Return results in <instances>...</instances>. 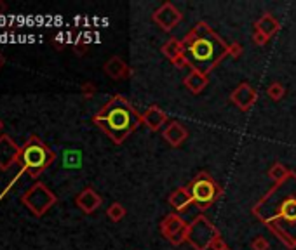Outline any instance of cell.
I'll use <instances>...</instances> for the list:
<instances>
[{"label":"cell","instance_id":"cell-1","mask_svg":"<svg viewBox=\"0 0 296 250\" xmlns=\"http://www.w3.org/2000/svg\"><path fill=\"white\" fill-rule=\"evenodd\" d=\"M253 214L287 248L296 247V174L275 186L253 207Z\"/></svg>","mask_w":296,"mask_h":250},{"label":"cell","instance_id":"cell-2","mask_svg":"<svg viewBox=\"0 0 296 250\" xmlns=\"http://www.w3.org/2000/svg\"><path fill=\"white\" fill-rule=\"evenodd\" d=\"M183 52L192 70L207 75L225 56H229V45L206 23H197L185 37Z\"/></svg>","mask_w":296,"mask_h":250},{"label":"cell","instance_id":"cell-3","mask_svg":"<svg viewBox=\"0 0 296 250\" xmlns=\"http://www.w3.org/2000/svg\"><path fill=\"white\" fill-rule=\"evenodd\" d=\"M93 122L112 139L115 145H122L124 141L143 123L141 115L134 109L129 101L120 94H115L96 115Z\"/></svg>","mask_w":296,"mask_h":250},{"label":"cell","instance_id":"cell-4","mask_svg":"<svg viewBox=\"0 0 296 250\" xmlns=\"http://www.w3.org/2000/svg\"><path fill=\"white\" fill-rule=\"evenodd\" d=\"M54 160H56L54 151L45 145L39 136H30L25 145L21 146L20 160H18V164L21 165V170H20V174L14 177V181H16L23 172H28L30 177L37 179Z\"/></svg>","mask_w":296,"mask_h":250},{"label":"cell","instance_id":"cell-5","mask_svg":"<svg viewBox=\"0 0 296 250\" xmlns=\"http://www.w3.org/2000/svg\"><path fill=\"white\" fill-rule=\"evenodd\" d=\"M187 189L192 196V203L195 207H199L200 210H207L223 193L221 186H219L214 181V177L209 176L207 172L197 174L190 181Z\"/></svg>","mask_w":296,"mask_h":250},{"label":"cell","instance_id":"cell-6","mask_svg":"<svg viewBox=\"0 0 296 250\" xmlns=\"http://www.w3.org/2000/svg\"><path fill=\"white\" fill-rule=\"evenodd\" d=\"M21 202H23V205L28 208V210L32 212L33 215H37V217H42V215L49 210V208L56 205V202H58V196H56L54 193L51 191V189L45 186L44 183L37 181V183H33L32 186H30L25 191V195L21 196Z\"/></svg>","mask_w":296,"mask_h":250},{"label":"cell","instance_id":"cell-7","mask_svg":"<svg viewBox=\"0 0 296 250\" xmlns=\"http://www.w3.org/2000/svg\"><path fill=\"white\" fill-rule=\"evenodd\" d=\"M219 238V231L206 215H199L188 224L187 241L195 250H209L214 240Z\"/></svg>","mask_w":296,"mask_h":250},{"label":"cell","instance_id":"cell-8","mask_svg":"<svg viewBox=\"0 0 296 250\" xmlns=\"http://www.w3.org/2000/svg\"><path fill=\"white\" fill-rule=\"evenodd\" d=\"M161 231L173 245H180L187 241L188 224L178 214H169L161 222Z\"/></svg>","mask_w":296,"mask_h":250},{"label":"cell","instance_id":"cell-9","mask_svg":"<svg viewBox=\"0 0 296 250\" xmlns=\"http://www.w3.org/2000/svg\"><path fill=\"white\" fill-rule=\"evenodd\" d=\"M20 153L21 146H18L13 138H9L7 134H0V170H7L18 164Z\"/></svg>","mask_w":296,"mask_h":250},{"label":"cell","instance_id":"cell-10","mask_svg":"<svg viewBox=\"0 0 296 250\" xmlns=\"http://www.w3.org/2000/svg\"><path fill=\"white\" fill-rule=\"evenodd\" d=\"M180 21H181V13L171 2L162 4L154 13V23L161 26V30H164V32L173 30Z\"/></svg>","mask_w":296,"mask_h":250},{"label":"cell","instance_id":"cell-11","mask_svg":"<svg viewBox=\"0 0 296 250\" xmlns=\"http://www.w3.org/2000/svg\"><path fill=\"white\" fill-rule=\"evenodd\" d=\"M256 99H258L256 89H253L248 82H242L241 85L230 94V101H232L241 111H248V109L256 103Z\"/></svg>","mask_w":296,"mask_h":250},{"label":"cell","instance_id":"cell-12","mask_svg":"<svg viewBox=\"0 0 296 250\" xmlns=\"http://www.w3.org/2000/svg\"><path fill=\"white\" fill-rule=\"evenodd\" d=\"M75 203H77V207L81 208L84 214H93V212H96V208H100V205L103 203V198H101L93 188H86L77 195Z\"/></svg>","mask_w":296,"mask_h":250},{"label":"cell","instance_id":"cell-13","mask_svg":"<svg viewBox=\"0 0 296 250\" xmlns=\"http://www.w3.org/2000/svg\"><path fill=\"white\" fill-rule=\"evenodd\" d=\"M162 134H164V139L173 148L181 146L188 138V131L180 122H176V120H169V122L166 123V129Z\"/></svg>","mask_w":296,"mask_h":250},{"label":"cell","instance_id":"cell-14","mask_svg":"<svg viewBox=\"0 0 296 250\" xmlns=\"http://www.w3.org/2000/svg\"><path fill=\"white\" fill-rule=\"evenodd\" d=\"M141 120H143V123L150 129V131H159L162 125L168 123L169 118H168V115H166V111L161 108V106L154 104V106H150L145 113H143Z\"/></svg>","mask_w":296,"mask_h":250},{"label":"cell","instance_id":"cell-15","mask_svg":"<svg viewBox=\"0 0 296 250\" xmlns=\"http://www.w3.org/2000/svg\"><path fill=\"white\" fill-rule=\"evenodd\" d=\"M103 70L110 78H115V80H119V78H127L129 75H131L129 66L119 58V56L110 58L108 61L103 64Z\"/></svg>","mask_w":296,"mask_h":250},{"label":"cell","instance_id":"cell-16","mask_svg":"<svg viewBox=\"0 0 296 250\" xmlns=\"http://www.w3.org/2000/svg\"><path fill=\"white\" fill-rule=\"evenodd\" d=\"M169 205L174 208L176 212H183L192 205V196L188 193L187 186H181L178 189H174L169 195Z\"/></svg>","mask_w":296,"mask_h":250},{"label":"cell","instance_id":"cell-17","mask_svg":"<svg viewBox=\"0 0 296 250\" xmlns=\"http://www.w3.org/2000/svg\"><path fill=\"white\" fill-rule=\"evenodd\" d=\"M279 30V23H277V20L272 14H263V16L260 18L256 23H254V30L253 32H258L261 33V35H265L268 40H270V37L274 35V33Z\"/></svg>","mask_w":296,"mask_h":250},{"label":"cell","instance_id":"cell-18","mask_svg":"<svg viewBox=\"0 0 296 250\" xmlns=\"http://www.w3.org/2000/svg\"><path fill=\"white\" fill-rule=\"evenodd\" d=\"M183 83H185V87L190 90V92L199 94V92H202V90L206 89V85H207V75L200 73V71H197V70H192L190 73L185 77Z\"/></svg>","mask_w":296,"mask_h":250},{"label":"cell","instance_id":"cell-19","mask_svg":"<svg viewBox=\"0 0 296 250\" xmlns=\"http://www.w3.org/2000/svg\"><path fill=\"white\" fill-rule=\"evenodd\" d=\"M162 54H164L166 58L173 63L176 58H180V56L185 54L183 52V42H180L178 39H174V37H171V39L162 45Z\"/></svg>","mask_w":296,"mask_h":250},{"label":"cell","instance_id":"cell-20","mask_svg":"<svg viewBox=\"0 0 296 250\" xmlns=\"http://www.w3.org/2000/svg\"><path fill=\"white\" fill-rule=\"evenodd\" d=\"M289 174H291V170L287 169V167H284L282 164H274L272 169L268 170V176H270V179L275 181V183H280V181L287 179Z\"/></svg>","mask_w":296,"mask_h":250},{"label":"cell","instance_id":"cell-21","mask_svg":"<svg viewBox=\"0 0 296 250\" xmlns=\"http://www.w3.org/2000/svg\"><path fill=\"white\" fill-rule=\"evenodd\" d=\"M106 215H108L110 221L119 222V221H122V219L126 217V208H124L122 203L115 202V203H112V205L106 208Z\"/></svg>","mask_w":296,"mask_h":250},{"label":"cell","instance_id":"cell-22","mask_svg":"<svg viewBox=\"0 0 296 250\" xmlns=\"http://www.w3.org/2000/svg\"><path fill=\"white\" fill-rule=\"evenodd\" d=\"M267 94L272 101H280L284 96H286V89H284L279 82H272L270 85L267 87Z\"/></svg>","mask_w":296,"mask_h":250},{"label":"cell","instance_id":"cell-23","mask_svg":"<svg viewBox=\"0 0 296 250\" xmlns=\"http://www.w3.org/2000/svg\"><path fill=\"white\" fill-rule=\"evenodd\" d=\"M268 247H270V243H268V240L265 236H256L251 241L253 250H268Z\"/></svg>","mask_w":296,"mask_h":250},{"label":"cell","instance_id":"cell-24","mask_svg":"<svg viewBox=\"0 0 296 250\" xmlns=\"http://www.w3.org/2000/svg\"><path fill=\"white\" fill-rule=\"evenodd\" d=\"M94 92H96V87H94L91 82H86L84 85H82V96H84L86 99L93 97V96H94Z\"/></svg>","mask_w":296,"mask_h":250},{"label":"cell","instance_id":"cell-25","mask_svg":"<svg viewBox=\"0 0 296 250\" xmlns=\"http://www.w3.org/2000/svg\"><path fill=\"white\" fill-rule=\"evenodd\" d=\"M242 51H244V49H242V45H241V44H232V45H229V56H232V58H235V59H237L239 56L242 54Z\"/></svg>","mask_w":296,"mask_h":250},{"label":"cell","instance_id":"cell-26","mask_svg":"<svg viewBox=\"0 0 296 250\" xmlns=\"http://www.w3.org/2000/svg\"><path fill=\"white\" fill-rule=\"evenodd\" d=\"M173 64H174V66H176V68H180V70H183V68L185 66H190V64H188V59H187V56H180V58H176V59H174V61H173Z\"/></svg>","mask_w":296,"mask_h":250},{"label":"cell","instance_id":"cell-27","mask_svg":"<svg viewBox=\"0 0 296 250\" xmlns=\"http://www.w3.org/2000/svg\"><path fill=\"white\" fill-rule=\"evenodd\" d=\"M211 250H230V247L221 240V236H219L218 240H214V243L211 245Z\"/></svg>","mask_w":296,"mask_h":250},{"label":"cell","instance_id":"cell-28","mask_svg":"<svg viewBox=\"0 0 296 250\" xmlns=\"http://www.w3.org/2000/svg\"><path fill=\"white\" fill-rule=\"evenodd\" d=\"M7 11V4L4 0H0V14H4Z\"/></svg>","mask_w":296,"mask_h":250},{"label":"cell","instance_id":"cell-29","mask_svg":"<svg viewBox=\"0 0 296 250\" xmlns=\"http://www.w3.org/2000/svg\"><path fill=\"white\" fill-rule=\"evenodd\" d=\"M4 64H6V58H4V54L0 52V68H2Z\"/></svg>","mask_w":296,"mask_h":250},{"label":"cell","instance_id":"cell-30","mask_svg":"<svg viewBox=\"0 0 296 250\" xmlns=\"http://www.w3.org/2000/svg\"><path fill=\"white\" fill-rule=\"evenodd\" d=\"M2 127H4V123H2V120H0V131H2Z\"/></svg>","mask_w":296,"mask_h":250}]
</instances>
